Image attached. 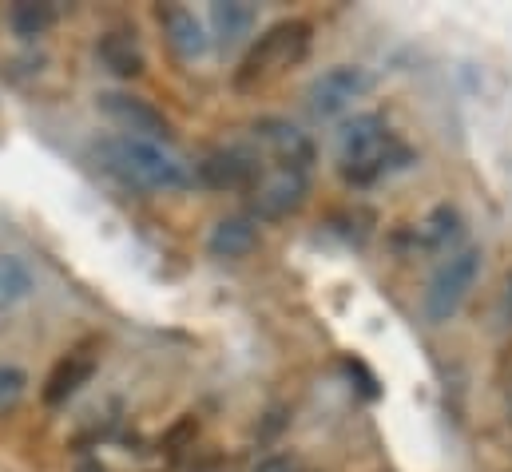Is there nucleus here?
I'll list each match as a JSON object with an SVG mask.
<instances>
[{
    "label": "nucleus",
    "instance_id": "nucleus-1",
    "mask_svg": "<svg viewBox=\"0 0 512 472\" xmlns=\"http://www.w3.org/2000/svg\"><path fill=\"white\" fill-rule=\"evenodd\" d=\"M96 151L104 155V167L116 171L124 183L143 187V191H183L191 187V167L167 151L163 143L151 139H135V135H104L96 143Z\"/></svg>",
    "mask_w": 512,
    "mask_h": 472
},
{
    "label": "nucleus",
    "instance_id": "nucleus-2",
    "mask_svg": "<svg viewBox=\"0 0 512 472\" xmlns=\"http://www.w3.org/2000/svg\"><path fill=\"white\" fill-rule=\"evenodd\" d=\"M310 40H314V28L306 20H278V24H270L255 44L247 48V56H243V64L235 72V84L251 88L258 80H270V76L302 64L306 52H310Z\"/></svg>",
    "mask_w": 512,
    "mask_h": 472
},
{
    "label": "nucleus",
    "instance_id": "nucleus-3",
    "mask_svg": "<svg viewBox=\"0 0 512 472\" xmlns=\"http://www.w3.org/2000/svg\"><path fill=\"white\" fill-rule=\"evenodd\" d=\"M477 274H481V246H461V250H453V254L433 270V278H429V286H425V298H421L425 318L437 322V326L449 322V318L461 310V302L469 298Z\"/></svg>",
    "mask_w": 512,
    "mask_h": 472
},
{
    "label": "nucleus",
    "instance_id": "nucleus-4",
    "mask_svg": "<svg viewBox=\"0 0 512 472\" xmlns=\"http://www.w3.org/2000/svg\"><path fill=\"white\" fill-rule=\"evenodd\" d=\"M370 88H374V76L362 64H334L322 76H314V84L306 88V112L314 123H330L346 116L358 100H366Z\"/></svg>",
    "mask_w": 512,
    "mask_h": 472
},
{
    "label": "nucleus",
    "instance_id": "nucleus-5",
    "mask_svg": "<svg viewBox=\"0 0 512 472\" xmlns=\"http://www.w3.org/2000/svg\"><path fill=\"white\" fill-rule=\"evenodd\" d=\"M251 139H255L258 159L266 167H278V171H298V175H310L314 171V143L302 127H294L290 119L278 116H262L251 123Z\"/></svg>",
    "mask_w": 512,
    "mask_h": 472
},
{
    "label": "nucleus",
    "instance_id": "nucleus-6",
    "mask_svg": "<svg viewBox=\"0 0 512 472\" xmlns=\"http://www.w3.org/2000/svg\"><path fill=\"white\" fill-rule=\"evenodd\" d=\"M338 159H342V179H346V183L370 187V183H378L389 171L409 167L413 151H409L393 131H382L378 139H370V143H362V147H354V151H346V155H338Z\"/></svg>",
    "mask_w": 512,
    "mask_h": 472
},
{
    "label": "nucleus",
    "instance_id": "nucleus-7",
    "mask_svg": "<svg viewBox=\"0 0 512 472\" xmlns=\"http://www.w3.org/2000/svg\"><path fill=\"white\" fill-rule=\"evenodd\" d=\"M195 179L207 191H255V183L262 179V159L247 147H223L195 167Z\"/></svg>",
    "mask_w": 512,
    "mask_h": 472
},
{
    "label": "nucleus",
    "instance_id": "nucleus-8",
    "mask_svg": "<svg viewBox=\"0 0 512 472\" xmlns=\"http://www.w3.org/2000/svg\"><path fill=\"white\" fill-rule=\"evenodd\" d=\"M310 195V175H298V171H262V179L255 183V219L258 223H278V219H290L294 211H302Z\"/></svg>",
    "mask_w": 512,
    "mask_h": 472
},
{
    "label": "nucleus",
    "instance_id": "nucleus-9",
    "mask_svg": "<svg viewBox=\"0 0 512 472\" xmlns=\"http://www.w3.org/2000/svg\"><path fill=\"white\" fill-rule=\"evenodd\" d=\"M100 112L120 127V135H135V139H151V143H167L171 139V123L159 108H151L147 100L128 96V92H108L96 100Z\"/></svg>",
    "mask_w": 512,
    "mask_h": 472
},
{
    "label": "nucleus",
    "instance_id": "nucleus-10",
    "mask_svg": "<svg viewBox=\"0 0 512 472\" xmlns=\"http://www.w3.org/2000/svg\"><path fill=\"white\" fill-rule=\"evenodd\" d=\"M155 20H159V28H163V36H167V44H171V52L179 60L191 64V60H203L207 56L211 36H207L203 20L191 8H183V4H159L155 8Z\"/></svg>",
    "mask_w": 512,
    "mask_h": 472
},
{
    "label": "nucleus",
    "instance_id": "nucleus-11",
    "mask_svg": "<svg viewBox=\"0 0 512 472\" xmlns=\"http://www.w3.org/2000/svg\"><path fill=\"white\" fill-rule=\"evenodd\" d=\"M207 20H211V40H215L223 52H231V48H239V44L255 32L258 8L247 4V0H219V4H211Z\"/></svg>",
    "mask_w": 512,
    "mask_h": 472
},
{
    "label": "nucleus",
    "instance_id": "nucleus-12",
    "mask_svg": "<svg viewBox=\"0 0 512 472\" xmlns=\"http://www.w3.org/2000/svg\"><path fill=\"white\" fill-rule=\"evenodd\" d=\"M96 56H100V64H104L112 76H120V80H135V76H143V68H147L143 48H139L135 32H128V28H108V32L96 40Z\"/></svg>",
    "mask_w": 512,
    "mask_h": 472
},
{
    "label": "nucleus",
    "instance_id": "nucleus-13",
    "mask_svg": "<svg viewBox=\"0 0 512 472\" xmlns=\"http://www.w3.org/2000/svg\"><path fill=\"white\" fill-rule=\"evenodd\" d=\"M92 373H96V354L76 350V354L60 357L56 369L48 373V381H44V401L48 405H64L68 397H76L92 381Z\"/></svg>",
    "mask_w": 512,
    "mask_h": 472
},
{
    "label": "nucleus",
    "instance_id": "nucleus-14",
    "mask_svg": "<svg viewBox=\"0 0 512 472\" xmlns=\"http://www.w3.org/2000/svg\"><path fill=\"white\" fill-rule=\"evenodd\" d=\"M258 246V219L255 215H231L219 219L215 231L207 238L211 258H247Z\"/></svg>",
    "mask_w": 512,
    "mask_h": 472
},
{
    "label": "nucleus",
    "instance_id": "nucleus-15",
    "mask_svg": "<svg viewBox=\"0 0 512 472\" xmlns=\"http://www.w3.org/2000/svg\"><path fill=\"white\" fill-rule=\"evenodd\" d=\"M32 290H36L32 266L24 258H16V254H0V314L12 310V306H20Z\"/></svg>",
    "mask_w": 512,
    "mask_h": 472
},
{
    "label": "nucleus",
    "instance_id": "nucleus-16",
    "mask_svg": "<svg viewBox=\"0 0 512 472\" xmlns=\"http://www.w3.org/2000/svg\"><path fill=\"white\" fill-rule=\"evenodd\" d=\"M56 24V4H40V0H16L8 8V28L20 40H36Z\"/></svg>",
    "mask_w": 512,
    "mask_h": 472
},
{
    "label": "nucleus",
    "instance_id": "nucleus-17",
    "mask_svg": "<svg viewBox=\"0 0 512 472\" xmlns=\"http://www.w3.org/2000/svg\"><path fill=\"white\" fill-rule=\"evenodd\" d=\"M457 238H461V215H457V207H437V211L421 223L417 242H421L425 250H449ZM449 254H453V250H449Z\"/></svg>",
    "mask_w": 512,
    "mask_h": 472
},
{
    "label": "nucleus",
    "instance_id": "nucleus-18",
    "mask_svg": "<svg viewBox=\"0 0 512 472\" xmlns=\"http://www.w3.org/2000/svg\"><path fill=\"white\" fill-rule=\"evenodd\" d=\"M382 131H389V127H385V116H378V112H362V116L346 119L342 131H338V155H346V151L378 139Z\"/></svg>",
    "mask_w": 512,
    "mask_h": 472
},
{
    "label": "nucleus",
    "instance_id": "nucleus-19",
    "mask_svg": "<svg viewBox=\"0 0 512 472\" xmlns=\"http://www.w3.org/2000/svg\"><path fill=\"white\" fill-rule=\"evenodd\" d=\"M24 385H28L24 369H16V365H0V413H8V409L24 397Z\"/></svg>",
    "mask_w": 512,
    "mask_h": 472
},
{
    "label": "nucleus",
    "instance_id": "nucleus-20",
    "mask_svg": "<svg viewBox=\"0 0 512 472\" xmlns=\"http://www.w3.org/2000/svg\"><path fill=\"white\" fill-rule=\"evenodd\" d=\"M346 369H350V373H358V377H362V393H366V397H370V401H374V397H378V381H374V377H370V369H366V365H362V361H346Z\"/></svg>",
    "mask_w": 512,
    "mask_h": 472
},
{
    "label": "nucleus",
    "instance_id": "nucleus-21",
    "mask_svg": "<svg viewBox=\"0 0 512 472\" xmlns=\"http://www.w3.org/2000/svg\"><path fill=\"white\" fill-rule=\"evenodd\" d=\"M255 472H294V465H290L286 457H270V461H262Z\"/></svg>",
    "mask_w": 512,
    "mask_h": 472
},
{
    "label": "nucleus",
    "instance_id": "nucleus-22",
    "mask_svg": "<svg viewBox=\"0 0 512 472\" xmlns=\"http://www.w3.org/2000/svg\"><path fill=\"white\" fill-rule=\"evenodd\" d=\"M509 306H512V274H509Z\"/></svg>",
    "mask_w": 512,
    "mask_h": 472
}]
</instances>
